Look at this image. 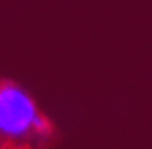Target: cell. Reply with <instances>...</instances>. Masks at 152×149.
Segmentation results:
<instances>
[{
	"mask_svg": "<svg viewBox=\"0 0 152 149\" xmlns=\"http://www.w3.org/2000/svg\"><path fill=\"white\" fill-rule=\"evenodd\" d=\"M60 136V122L41 92L0 76V149H52Z\"/></svg>",
	"mask_w": 152,
	"mask_h": 149,
	"instance_id": "cell-1",
	"label": "cell"
}]
</instances>
